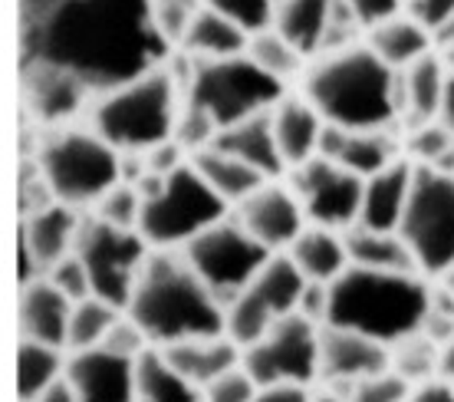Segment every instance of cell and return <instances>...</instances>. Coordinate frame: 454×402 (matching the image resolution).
Segmentation results:
<instances>
[{"mask_svg": "<svg viewBox=\"0 0 454 402\" xmlns=\"http://www.w3.org/2000/svg\"><path fill=\"white\" fill-rule=\"evenodd\" d=\"M286 188L303 205L307 221H313L319 228L346 231L359 221L365 178H359L356 172L342 169L336 162L323 159V155L290 169Z\"/></svg>", "mask_w": 454, "mask_h": 402, "instance_id": "cell-14", "label": "cell"}, {"mask_svg": "<svg viewBox=\"0 0 454 402\" xmlns=\"http://www.w3.org/2000/svg\"><path fill=\"white\" fill-rule=\"evenodd\" d=\"M192 162V155H184V149L175 142V138H168V142H161V146H152V149H145V169L155 175H171L178 172L182 165H188Z\"/></svg>", "mask_w": 454, "mask_h": 402, "instance_id": "cell-46", "label": "cell"}, {"mask_svg": "<svg viewBox=\"0 0 454 402\" xmlns=\"http://www.w3.org/2000/svg\"><path fill=\"white\" fill-rule=\"evenodd\" d=\"M286 254L307 280H323V284H333L349 267V251H346L342 234L333 228H319V225L300 231V238L290 244Z\"/></svg>", "mask_w": 454, "mask_h": 402, "instance_id": "cell-27", "label": "cell"}, {"mask_svg": "<svg viewBox=\"0 0 454 402\" xmlns=\"http://www.w3.org/2000/svg\"><path fill=\"white\" fill-rule=\"evenodd\" d=\"M67 380L80 402H136V359L106 346L73 353L67 359Z\"/></svg>", "mask_w": 454, "mask_h": 402, "instance_id": "cell-17", "label": "cell"}, {"mask_svg": "<svg viewBox=\"0 0 454 402\" xmlns=\"http://www.w3.org/2000/svg\"><path fill=\"white\" fill-rule=\"evenodd\" d=\"M211 149H221L234 159L247 162L250 169L273 178V175L286 172V162L277 149V136H273V109L261 115H250L238 126H227L217 132Z\"/></svg>", "mask_w": 454, "mask_h": 402, "instance_id": "cell-24", "label": "cell"}, {"mask_svg": "<svg viewBox=\"0 0 454 402\" xmlns=\"http://www.w3.org/2000/svg\"><path fill=\"white\" fill-rule=\"evenodd\" d=\"M257 382L247 376V369L238 367L231 369V373H224V376H217L211 386H205V402H254V396H257Z\"/></svg>", "mask_w": 454, "mask_h": 402, "instance_id": "cell-44", "label": "cell"}, {"mask_svg": "<svg viewBox=\"0 0 454 402\" xmlns=\"http://www.w3.org/2000/svg\"><path fill=\"white\" fill-rule=\"evenodd\" d=\"M313 402H346V399H336V396H319V399H313Z\"/></svg>", "mask_w": 454, "mask_h": 402, "instance_id": "cell-58", "label": "cell"}, {"mask_svg": "<svg viewBox=\"0 0 454 402\" xmlns=\"http://www.w3.org/2000/svg\"><path fill=\"white\" fill-rule=\"evenodd\" d=\"M115 320H119V307H113V303H106V300H99V297H86V300H80V303H73L67 350L82 353V350L103 346L106 334L113 330Z\"/></svg>", "mask_w": 454, "mask_h": 402, "instance_id": "cell-35", "label": "cell"}, {"mask_svg": "<svg viewBox=\"0 0 454 402\" xmlns=\"http://www.w3.org/2000/svg\"><path fill=\"white\" fill-rule=\"evenodd\" d=\"M438 119L454 132V69L448 73V86H444V99H442V113H438Z\"/></svg>", "mask_w": 454, "mask_h": 402, "instance_id": "cell-53", "label": "cell"}, {"mask_svg": "<svg viewBox=\"0 0 454 402\" xmlns=\"http://www.w3.org/2000/svg\"><path fill=\"white\" fill-rule=\"evenodd\" d=\"M80 215L76 208L53 201V205L40 208L34 215H27L20 225V244L30 251L34 264L40 274H50V267L59 264L67 254L76 248V234H80Z\"/></svg>", "mask_w": 454, "mask_h": 402, "instance_id": "cell-22", "label": "cell"}, {"mask_svg": "<svg viewBox=\"0 0 454 402\" xmlns=\"http://www.w3.org/2000/svg\"><path fill=\"white\" fill-rule=\"evenodd\" d=\"M336 4L340 0H284L273 13V30L284 34L303 57H313L323 50Z\"/></svg>", "mask_w": 454, "mask_h": 402, "instance_id": "cell-28", "label": "cell"}, {"mask_svg": "<svg viewBox=\"0 0 454 402\" xmlns=\"http://www.w3.org/2000/svg\"><path fill=\"white\" fill-rule=\"evenodd\" d=\"M234 218L254 241H261L267 251L280 254L290 251V244L307 228V215L296 195L284 185L263 182L254 195H247L240 205H234Z\"/></svg>", "mask_w": 454, "mask_h": 402, "instance_id": "cell-15", "label": "cell"}, {"mask_svg": "<svg viewBox=\"0 0 454 402\" xmlns=\"http://www.w3.org/2000/svg\"><path fill=\"white\" fill-rule=\"evenodd\" d=\"M444 86H448V63L442 53L432 50L402 69V109H409L419 122H432L442 113Z\"/></svg>", "mask_w": 454, "mask_h": 402, "instance_id": "cell-31", "label": "cell"}, {"mask_svg": "<svg viewBox=\"0 0 454 402\" xmlns=\"http://www.w3.org/2000/svg\"><path fill=\"white\" fill-rule=\"evenodd\" d=\"M432 290L419 280V274L372 271L349 264L330 284V313L326 323L356 330L395 346L398 340L419 334L428 313Z\"/></svg>", "mask_w": 454, "mask_h": 402, "instance_id": "cell-4", "label": "cell"}, {"mask_svg": "<svg viewBox=\"0 0 454 402\" xmlns=\"http://www.w3.org/2000/svg\"><path fill=\"white\" fill-rule=\"evenodd\" d=\"M284 96L286 83L263 73L247 53L231 59H192V76L184 83V106L211 115L217 129L270 113Z\"/></svg>", "mask_w": 454, "mask_h": 402, "instance_id": "cell-6", "label": "cell"}, {"mask_svg": "<svg viewBox=\"0 0 454 402\" xmlns=\"http://www.w3.org/2000/svg\"><path fill=\"white\" fill-rule=\"evenodd\" d=\"M125 313L155 346L227 334V307L201 280L184 251L178 254L175 248H155L148 254Z\"/></svg>", "mask_w": 454, "mask_h": 402, "instance_id": "cell-2", "label": "cell"}, {"mask_svg": "<svg viewBox=\"0 0 454 402\" xmlns=\"http://www.w3.org/2000/svg\"><path fill=\"white\" fill-rule=\"evenodd\" d=\"M442 288L448 290V294H451V297H454V264L448 267V271H444V274H442Z\"/></svg>", "mask_w": 454, "mask_h": 402, "instance_id": "cell-56", "label": "cell"}, {"mask_svg": "<svg viewBox=\"0 0 454 402\" xmlns=\"http://www.w3.org/2000/svg\"><path fill=\"white\" fill-rule=\"evenodd\" d=\"M303 92L323 122L342 129H388L402 113V73L375 57L369 43L317 59Z\"/></svg>", "mask_w": 454, "mask_h": 402, "instance_id": "cell-3", "label": "cell"}, {"mask_svg": "<svg viewBox=\"0 0 454 402\" xmlns=\"http://www.w3.org/2000/svg\"><path fill=\"white\" fill-rule=\"evenodd\" d=\"M182 251L224 307L234 303V297L273 257V251H267L240 228L238 218H221L217 225L201 231L194 241L184 244Z\"/></svg>", "mask_w": 454, "mask_h": 402, "instance_id": "cell-11", "label": "cell"}, {"mask_svg": "<svg viewBox=\"0 0 454 402\" xmlns=\"http://www.w3.org/2000/svg\"><path fill=\"white\" fill-rule=\"evenodd\" d=\"M247 40L250 34H244L238 23L221 17L211 7H205L192 20V27L184 30L178 46L184 50V57L192 59H231L247 53Z\"/></svg>", "mask_w": 454, "mask_h": 402, "instance_id": "cell-29", "label": "cell"}, {"mask_svg": "<svg viewBox=\"0 0 454 402\" xmlns=\"http://www.w3.org/2000/svg\"><path fill=\"white\" fill-rule=\"evenodd\" d=\"M247 57L263 69V73H270L273 80H294L296 73L303 69V53L296 50L284 34H277V30H261V34H254L247 40Z\"/></svg>", "mask_w": 454, "mask_h": 402, "instance_id": "cell-36", "label": "cell"}, {"mask_svg": "<svg viewBox=\"0 0 454 402\" xmlns=\"http://www.w3.org/2000/svg\"><path fill=\"white\" fill-rule=\"evenodd\" d=\"M342 4H346V7L356 13V20L363 23V27H369V30L402 11V0H342Z\"/></svg>", "mask_w": 454, "mask_h": 402, "instance_id": "cell-48", "label": "cell"}, {"mask_svg": "<svg viewBox=\"0 0 454 402\" xmlns=\"http://www.w3.org/2000/svg\"><path fill=\"white\" fill-rule=\"evenodd\" d=\"M227 201L198 175L192 162L171 172L155 198L142 201L138 234L152 248H184L221 218H227Z\"/></svg>", "mask_w": 454, "mask_h": 402, "instance_id": "cell-8", "label": "cell"}, {"mask_svg": "<svg viewBox=\"0 0 454 402\" xmlns=\"http://www.w3.org/2000/svg\"><path fill=\"white\" fill-rule=\"evenodd\" d=\"M411 182H415V162L409 159L392 162L379 175L365 178L363 211H359L356 225L372 231H398L402 215H405V205H409Z\"/></svg>", "mask_w": 454, "mask_h": 402, "instance_id": "cell-23", "label": "cell"}, {"mask_svg": "<svg viewBox=\"0 0 454 402\" xmlns=\"http://www.w3.org/2000/svg\"><path fill=\"white\" fill-rule=\"evenodd\" d=\"M240 367L247 369V376L257 386H309L319 380V327L303 313H286L257 343L244 350Z\"/></svg>", "mask_w": 454, "mask_h": 402, "instance_id": "cell-12", "label": "cell"}, {"mask_svg": "<svg viewBox=\"0 0 454 402\" xmlns=\"http://www.w3.org/2000/svg\"><path fill=\"white\" fill-rule=\"evenodd\" d=\"M182 86L168 67L96 96L92 132L119 152H145L175 138L182 115Z\"/></svg>", "mask_w": 454, "mask_h": 402, "instance_id": "cell-5", "label": "cell"}, {"mask_svg": "<svg viewBox=\"0 0 454 402\" xmlns=\"http://www.w3.org/2000/svg\"><path fill=\"white\" fill-rule=\"evenodd\" d=\"M319 132H323V115L313 109L309 99L284 96L273 106V136H277V149L286 162V172L317 159Z\"/></svg>", "mask_w": 454, "mask_h": 402, "instance_id": "cell-25", "label": "cell"}, {"mask_svg": "<svg viewBox=\"0 0 454 402\" xmlns=\"http://www.w3.org/2000/svg\"><path fill=\"white\" fill-rule=\"evenodd\" d=\"M103 346L113 350V353H119V357L138 359L148 350V336L142 334V327L125 313V317H119V320L113 323V330L106 334Z\"/></svg>", "mask_w": 454, "mask_h": 402, "instance_id": "cell-45", "label": "cell"}, {"mask_svg": "<svg viewBox=\"0 0 454 402\" xmlns=\"http://www.w3.org/2000/svg\"><path fill=\"white\" fill-rule=\"evenodd\" d=\"M96 215L115 228H136L138 231V215H142V195L136 192V185L119 182L115 188H109L99 205H96Z\"/></svg>", "mask_w": 454, "mask_h": 402, "instance_id": "cell-39", "label": "cell"}, {"mask_svg": "<svg viewBox=\"0 0 454 402\" xmlns=\"http://www.w3.org/2000/svg\"><path fill=\"white\" fill-rule=\"evenodd\" d=\"M409 402H454V382L451 380H425L411 390Z\"/></svg>", "mask_w": 454, "mask_h": 402, "instance_id": "cell-51", "label": "cell"}, {"mask_svg": "<svg viewBox=\"0 0 454 402\" xmlns=\"http://www.w3.org/2000/svg\"><path fill=\"white\" fill-rule=\"evenodd\" d=\"M119 149L86 129H53L40 146V175L57 201L69 208L99 205L122 182Z\"/></svg>", "mask_w": 454, "mask_h": 402, "instance_id": "cell-7", "label": "cell"}, {"mask_svg": "<svg viewBox=\"0 0 454 402\" xmlns=\"http://www.w3.org/2000/svg\"><path fill=\"white\" fill-rule=\"evenodd\" d=\"M201 11H205V0H155V20L175 46L182 43L184 30Z\"/></svg>", "mask_w": 454, "mask_h": 402, "instance_id": "cell-42", "label": "cell"}, {"mask_svg": "<svg viewBox=\"0 0 454 402\" xmlns=\"http://www.w3.org/2000/svg\"><path fill=\"white\" fill-rule=\"evenodd\" d=\"M20 67H53L92 96L155 73L171 40L155 20V0H17Z\"/></svg>", "mask_w": 454, "mask_h": 402, "instance_id": "cell-1", "label": "cell"}, {"mask_svg": "<svg viewBox=\"0 0 454 402\" xmlns=\"http://www.w3.org/2000/svg\"><path fill=\"white\" fill-rule=\"evenodd\" d=\"M386 369H392V346L336 323L319 327V380L352 386Z\"/></svg>", "mask_w": 454, "mask_h": 402, "instance_id": "cell-16", "label": "cell"}, {"mask_svg": "<svg viewBox=\"0 0 454 402\" xmlns=\"http://www.w3.org/2000/svg\"><path fill=\"white\" fill-rule=\"evenodd\" d=\"M205 7L217 11L227 20H234L250 36L261 34V30H270L273 13H277L270 0H205Z\"/></svg>", "mask_w": 454, "mask_h": 402, "instance_id": "cell-38", "label": "cell"}, {"mask_svg": "<svg viewBox=\"0 0 454 402\" xmlns=\"http://www.w3.org/2000/svg\"><path fill=\"white\" fill-rule=\"evenodd\" d=\"M50 280L57 284L63 294H67L73 303H80V300L92 297V280H90V271H86V264H82L80 257H76V251L67 254L59 264L50 267Z\"/></svg>", "mask_w": 454, "mask_h": 402, "instance_id": "cell-43", "label": "cell"}, {"mask_svg": "<svg viewBox=\"0 0 454 402\" xmlns=\"http://www.w3.org/2000/svg\"><path fill=\"white\" fill-rule=\"evenodd\" d=\"M303 288H307V277L296 271L290 254H273L261 274L254 277L227 307V334L247 350L280 317L296 311Z\"/></svg>", "mask_w": 454, "mask_h": 402, "instance_id": "cell-13", "label": "cell"}, {"mask_svg": "<svg viewBox=\"0 0 454 402\" xmlns=\"http://www.w3.org/2000/svg\"><path fill=\"white\" fill-rule=\"evenodd\" d=\"M192 165L198 169V175L205 178L211 188H215L217 195L224 198L227 205H240L247 195H254L263 182H267V175H261L257 169H250L247 162L234 159V155H227L221 149H201L192 155Z\"/></svg>", "mask_w": 454, "mask_h": 402, "instance_id": "cell-32", "label": "cell"}, {"mask_svg": "<svg viewBox=\"0 0 454 402\" xmlns=\"http://www.w3.org/2000/svg\"><path fill=\"white\" fill-rule=\"evenodd\" d=\"M270 4H273V7H280V4H284V0H270Z\"/></svg>", "mask_w": 454, "mask_h": 402, "instance_id": "cell-59", "label": "cell"}, {"mask_svg": "<svg viewBox=\"0 0 454 402\" xmlns=\"http://www.w3.org/2000/svg\"><path fill=\"white\" fill-rule=\"evenodd\" d=\"M421 274L442 277L454 264V178L434 165L419 162L411 195L398 225Z\"/></svg>", "mask_w": 454, "mask_h": 402, "instance_id": "cell-9", "label": "cell"}, {"mask_svg": "<svg viewBox=\"0 0 454 402\" xmlns=\"http://www.w3.org/2000/svg\"><path fill=\"white\" fill-rule=\"evenodd\" d=\"M136 402H205V392L165 363L159 346L136 359Z\"/></svg>", "mask_w": 454, "mask_h": 402, "instance_id": "cell-33", "label": "cell"}, {"mask_svg": "<svg viewBox=\"0 0 454 402\" xmlns=\"http://www.w3.org/2000/svg\"><path fill=\"white\" fill-rule=\"evenodd\" d=\"M392 369L411 386H419V382L432 380L434 369H442V346L419 330L392 346Z\"/></svg>", "mask_w": 454, "mask_h": 402, "instance_id": "cell-37", "label": "cell"}, {"mask_svg": "<svg viewBox=\"0 0 454 402\" xmlns=\"http://www.w3.org/2000/svg\"><path fill=\"white\" fill-rule=\"evenodd\" d=\"M63 373H67V359H63L59 346L20 340V346H17V399L34 402Z\"/></svg>", "mask_w": 454, "mask_h": 402, "instance_id": "cell-34", "label": "cell"}, {"mask_svg": "<svg viewBox=\"0 0 454 402\" xmlns=\"http://www.w3.org/2000/svg\"><path fill=\"white\" fill-rule=\"evenodd\" d=\"M73 251L90 271L92 297L125 311L132 300V290H136L138 271L152 254V244L136 228H115L99 215H92V218L80 221Z\"/></svg>", "mask_w": 454, "mask_h": 402, "instance_id": "cell-10", "label": "cell"}, {"mask_svg": "<svg viewBox=\"0 0 454 402\" xmlns=\"http://www.w3.org/2000/svg\"><path fill=\"white\" fill-rule=\"evenodd\" d=\"M317 155L349 169L359 178H372L398 162V142L388 136V129H342L323 122Z\"/></svg>", "mask_w": 454, "mask_h": 402, "instance_id": "cell-18", "label": "cell"}, {"mask_svg": "<svg viewBox=\"0 0 454 402\" xmlns=\"http://www.w3.org/2000/svg\"><path fill=\"white\" fill-rule=\"evenodd\" d=\"M34 402H80V399H76V392H73V382H69L67 373H63V376H59L50 390L40 392Z\"/></svg>", "mask_w": 454, "mask_h": 402, "instance_id": "cell-52", "label": "cell"}, {"mask_svg": "<svg viewBox=\"0 0 454 402\" xmlns=\"http://www.w3.org/2000/svg\"><path fill=\"white\" fill-rule=\"evenodd\" d=\"M409 17H415L428 34H434L444 20L454 17V0H409Z\"/></svg>", "mask_w": 454, "mask_h": 402, "instance_id": "cell-49", "label": "cell"}, {"mask_svg": "<svg viewBox=\"0 0 454 402\" xmlns=\"http://www.w3.org/2000/svg\"><path fill=\"white\" fill-rule=\"evenodd\" d=\"M221 129L215 126V119L205 115L201 109H194V106H182V115H178V126H175V142L182 146L184 152H201L207 149L211 142L217 138Z\"/></svg>", "mask_w": 454, "mask_h": 402, "instance_id": "cell-41", "label": "cell"}, {"mask_svg": "<svg viewBox=\"0 0 454 402\" xmlns=\"http://www.w3.org/2000/svg\"><path fill=\"white\" fill-rule=\"evenodd\" d=\"M432 43L438 46L442 53L448 50V46H454V17H451V20H444L442 27L434 30V34H432Z\"/></svg>", "mask_w": 454, "mask_h": 402, "instance_id": "cell-54", "label": "cell"}, {"mask_svg": "<svg viewBox=\"0 0 454 402\" xmlns=\"http://www.w3.org/2000/svg\"><path fill=\"white\" fill-rule=\"evenodd\" d=\"M369 46H372L375 57L382 59V63H388L392 69H398V73L434 50L432 34L415 17H409V13L405 17L395 13V17L382 20L379 27H372L369 30Z\"/></svg>", "mask_w": 454, "mask_h": 402, "instance_id": "cell-30", "label": "cell"}, {"mask_svg": "<svg viewBox=\"0 0 454 402\" xmlns=\"http://www.w3.org/2000/svg\"><path fill=\"white\" fill-rule=\"evenodd\" d=\"M69 317H73V300L50 280L40 277L34 284L20 288V340H36V343H50L67 350Z\"/></svg>", "mask_w": 454, "mask_h": 402, "instance_id": "cell-21", "label": "cell"}, {"mask_svg": "<svg viewBox=\"0 0 454 402\" xmlns=\"http://www.w3.org/2000/svg\"><path fill=\"white\" fill-rule=\"evenodd\" d=\"M254 402H313L307 386H296V382H280V386H261Z\"/></svg>", "mask_w": 454, "mask_h": 402, "instance_id": "cell-50", "label": "cell"}, {"mask_svg": "<svg viewBox=\"0 0 454 402\" xmlns=\"http://www.w3.org/2000/svg\"><path fill=\"white\" fill-rule=\"evenodd\" d=\"M442 373H444V380H454V336H451V343L442 350Z\"/></svg>", "mask_w": 454, "mask_h": 402, "instance_id": "cell-55", "label": "cell"}, {"mask_svg": "<svg viewBox=\"0 0 454 402\" xmlns=\"http://www.w3.org/2000/svg\"><path fill=\"white\" fill-rule=\"evenodd\" d=\"M296 313H303L309 323L323 327V323H326V313H330V284L307 280V288L300 294V303H296Z\"/></svg>", "mask_w": 454, "mask_h": 402, "instance_id": "cell-47", "label": "cell"}, {"mask_svg": "<svg viewBox=\"0 0 454 402\" xmlns=\"http://www.w3.org/2000/svg\"><path fill=\"white\" fill-rule=\"evenodd\" d=\"M349 251V264L372 267V271H395V274H419V261L398 231H372L352 225L342 231Z\"/></svg>", "mask_w": 454, "mask_h": 402, "instance_id": "cell-26", "label": "cell"}, {"mask_svg": "<svg viewBox=\"0 0 454 402\" xmlns=\"http://www.w3.org/2000/svg\"><path fill=\"white\" fill-rule=\"evenodd\" d=\"M442 59H444V63H448V69H454V46H448V50H444Z\"/></svg>", "mask_w": 454, "mask_h": 402, "instance_id": "cell-57", "label": "cell"}, {"mask_svg": "<svg viewBox=\"0 0 454 402\" xmlns=\"http://www.w3.org/2000/svg\"><path fill=\"white\" fill-rule=\"evenodd\" d=\"M411 382L402 380L395 369H386L379 376L352 382L346 392V402H409Z\"/></svg>", "mask_w": 454, "mask_h": 402, "instance_id": "cell-40", "label": "cell"}, {"mask_svg": "<svg viewBox=\"0 0 454 402\" xmlns=\"http://www.w3.org/2000/svg\"><path fill=\"white\" fill-rule=\"evenodd\" d=\"M159 350L165 363L198 390L211 386L217 376H224L244 363V346L231 334L194 336V340H178V343L159 346Z\"/></svg>", "mask_w": 454, "mask_h": 402, "instance_id": "cell-19", "label": "cell"}, {"mask_svg": "<svg viewBox=\"0 0 454 402\" xmlns=\"http://www.w3.org/2000/svg\"><path fill=\"white\" fill-rule=\"evenodd\" d=\"M23 103L43 126H59L80 113L92 92L69 73L53 67H20Z\"/></svg>", "mask_w": 454, "mask_h": 402, "instance_id": "cell-20", "label": "cell"}]
</instances>
